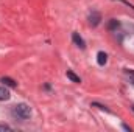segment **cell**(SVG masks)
Wrapping results in <instances>:
<instances>
[{
    "instance_id": "10",
    "label": "cell",
    "mask_w": 134,
    "mask_h": 132,
    "mask_svg": "<svg viewBox=\"0 0 134 132\" xmlns=\"http://www.w3.org/2000/svg\"><path fill=\"white\" fill-rule=\"evenodd\" d=\"M92 106H97L98 109H101V110H106V112H109V109L106 107V106H103V104H100V103H94Z\"/></svg>"
},
{
    "instance_id": "5",
    "label": "cell",
    "mask_w": 134,
    "mask_h": 132,
    "mask_svg": "<svg viewBox=\"0 0 134 132\" xmlns=\"http://www.w3.org/2000/svg\"><path fill=\"white\" fill-rule=\"evenodd\" d=\"M11 98V93L6 87H0V101H8Z\"/></svg>"
},
{
    "instance_id": "8",
    "label": "cell",
    "mask_w": 134,
    "mask_h": 132,
    "mask_svg": "<svg viewBox=\"0 0 134 132\" xmlns=\"http://www.w3.org/2000/svg\"><path fill=\"white\" fill-rule=\"evenodd\" d=\"M2 82H5V86H8V87H17V82L14 79L8 78V76H3L2 78Z\"/></svg>"
},
{
    "instance_id": "3",
    "label": "cell",
    "mask_w": 134,
    "mask_h": 132,
    "mask_svg": "<svg viewBox=\"0 0 134 132\" xmlns=\"http://www.w3.org/2000/svg\"><path fill=\"white\" fill-rule=\"evenodd\" d=\"M72 40H73V44H75L76 47H80L81 50H84V48H86V42H84V39H83L78 33L72 34Z\"/></svg>"
},
{
    "instance_id": "9",
    "label": "cell",
    "mask_w": 134,
    "mask_h": 132,
    "mask_svg": "<svg viewBox=\"0 0 134 132\" xmlns=\"http://www.w3.org/2000/svg\"><path fill=\"white\" fill-rule=\"evenodd\" d=\"M125 75H126V76H130L131 82L134 84V70H130V68H126V70H125Z\"/></svg>"
},
{
    "instance_id": "1",
    "label": "cell",
    "mask_w": 134,
    "mask_h": 132,
    "mask_svg": "<svg viewBox=\"0 0 134 132\" xmlns=\"http://www.w3.org/2000/svg\"><path fill=\"white\" fill-rule=\"evenodd\" d=\"M11 115L19 121H25V120H28L31 117V107L28 104H25V103H19V104L13 106Z\"/></svg>"
},
{
    "instance_id": "2",
    "label": "cell",
    "mask_w": 134,
    "mask_h": 132,
    "mask_svg": "<svg viewBox=\"0 0 134 132\" xmlns=\"http://www.w3.org/2000/svg\"><path fill=\"white\" fill-rule=\"evenodd\" d=\"M87 19H89V25L95 28V27H98V25H100V22H101V14L98 13V11H92V13L89 14V17H87Z\"/></svg>"
},
{
    "instance_id": "12",
    "label": "cell",
    "mask_w": 134,
    "mask_h": 132,
    "mask_svg": "<svg viewBox=\"0 0 134 132\" xmlns=\"http://www.w3.org/2000/svg\"><path fill=\"white\" fill-rule=\"evenodd\" d=\"M131 109H133V112H134V106H131Z\"/></svg>"
},
{
    "instance_id": "4",
    "label": "cell",
    "mask_w": 134,
    "mask_h": 132,
    "mask_svg": "<svg viewBox=\"0 0 134 132\" xmlns=\"http://www.w3.org/2000/svg\"><path fill=\"white\" fill-rule=\"evenodd\" d=\"M97 62H98V65H104L108 62V55L104 51H98L97 53Z\"/></svg>"
},
{
    "instance_id": "6",
    "label": "cell",
    "mask_w": 134,
    "mask_h": 132,
    "mask_svg": "<svg viewBox=\"0 0 134 132\" xmlns=\"http://www.w3.org/2000/svg\"><path fill=\"white\" fill-rule=\"evenodd\" d=\"M119 27H120V22H119L117 19H111V20L108 22V30H111V31L117 30Z\"/></svg>"
},
{
    "instance_id": "7",
    "label": "cell",
    "mask_w": 134,
    "mask_h": 132,
    "mask_svg": "<svg viewBox=\"0 0 134 132\" xmlns=\"http://www.w3.org/2000/svg\"><path fill=\"white\" fill-rule=\"evenodd\" d=\"M66 75H67V78H69V79H70L72 82H81V78H80L78 75H75V73H73L72 70H67Z\"/></svg>"
},
{
    "instance_id": "11",
    "label": "cell",
    "mask_w": 134,
    "mask_h": 132,
    "mask_svg": "<svg viewBox=\"0 0 134 132\" xmlns=\"http://www.w3.org/2000/svg\"><path fill=\"white\" fill-rule=\"evenodd\" d=\"M13 128L9 124H0V131H11Z\"/></svg>"
}]
</instances>
